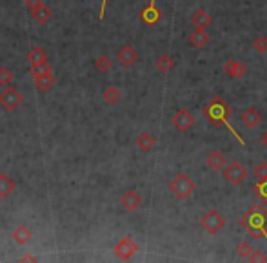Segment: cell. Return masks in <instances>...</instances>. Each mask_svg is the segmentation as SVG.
<instances>
[{"label":"cell","instance_id":"6da1fadb","mask_svg":"<svg viewBox=\"0 0 267 263\" xmlns=\"http://www.w3.org/2000/svg\"><path fill=\"white\" fill-rule=\"evenodd\" d=\"M202 115H204V119H207V123H209L211 126H215V128L227 126V128L231 130V134L235 135L236 139L244 145V139L238 137V134H236L235 130H233V126L229 124V119H231V115H233V110H231V106L224 101V99H222V97H213V99H211V101L202 108Z\"/></svg>","mask_w":267,"mask_h":263},{"label":"cell","instance_id":"ac0fdd59","mask_svg":"<svg viewBox=\"0 0 267 263\" xmlns=\"http://www.w3.org/2000/svg\"><path fill=\"white\" fill-rule=\"evenodd\" d=\"M211 22H213V16L205 9H196V11H193V15H191V24H193L194 27H207Z\"/></svg>","mask_w":267,"mask_h":263},{"label":"cell","instance_id":"1f68e13d","mask_svg":"<svg viewBox=\"0 0 267 263\" xmlns=\"http://www.w3.org/2000/svg\"><path fill=\"white\" fill-rule=\"evenodd\" d=\"M249 260H251V262H255V263H262V262H267V256L264 253H260V251H255Z\"/></svg>","mask_w":267,"mask_h":263},{"label":"cell","instance_id":"d6a6232c","mask_svg":"<svg viewBox=\"0 0 267 263\" xmlns=\"http://www.w3.org/2000/svg\"><path fill=\"white\" fill-rule=\"evenodd\" d=\"M24 2H26L27 9H29V11L35 9V7H38L40 4H44V0H24Z\"/></svg>","mask_w":267,"mask_h":263},{"label":"cell","instance_id":"5b68a950","mask_svg":"<svg viewBox=\"0 0 267 263\" xmlns=\"http://www.w3.org/2000/svg\"><path fill=\"white\" fill-rule=\"evenodd\" d=\"M22 102H24V95L16 88L4 86V90L0 91V106L4 108L5 112H15Z\"/></svg>","mask_w":267,"mask_h":263},{"label":"cell","instance_id":"d590c367","mask_svg":"<svg viewBox=\"0 0 267 263\" xmlns=\"http://www.w3.org/2000/svg\"><path fill=\"white\" fill-rule=\"evenodd\" d=\"M260 141H262V145L267 148V130H266V132H264V134H262V137H260Z\"/></svg>","mask_w":267,"mask_h":263},{"label":"cell","instance_id":"ba28073f","mask_svg":"<svg viewBox=\"0 0 267 263\" xmlns=\"http://www.w3.org/2000/svg\"><path fill=\"white\" fill-rule=\"evenodd\" d=\"M222 70L227 77L231 79H244L247 75V66L240 60H235V59H229L225 60L224 66H222Z\"/></svg>","mask_w":267,"mask_h":263},{"label":"cell","instance_id":"836d02e7","mask_svg":"<svg viewBox=\"0 0 267 263\" xmlns=\"http://www.w3.org/2000/svg\"><path fill=\"white\" fill-rule=\"evenodd\" d=\"M109 0H102V9H100V18H104V13H105V4H107Z\"/></svg>","mask_w":267,"mask_h":263},{"label":"cell","instance_id":"7c38bea8","mask_svg":"<svg viewBox=\"0 0 267 263\" xmlns=\"http://www.w3.org/2000/svg\"><path fill=\"white\" fill-rule=\"evenodd\" d=\"M120 203L127 212H135V210H138L142 207V196L131 188V190H126V192H124Z\"/></svg>","mask_w":267,"mask_h":263},{"label":"cell","instance_id":"5bb4252c","mask_svg":"<svg viewBox=\"0 0 267 263\" xmlns=\"http://www.w3.org/2000/svg\"><path fill=\"white\" fill-rule=\"evenodd\" d=\"M209 38H211V37H209V33L205 31V27H196L194 31L189 33L187 42H189V46H193V48L202 49L204 46H207Z\"/></svg>","mask_w":267,"mask_h":263},{"label":"cell","instance_id":"277c9868","mask_svg":"<svg viewBox=\"0 0 267 263\" xmlns=\"http://www.w3.org/2000/svg\"><path fill=\"white\" fill-rule=\"evenodd\" d=\"M200 227H202L207 234L215 236V234H218V232L225 227V218L218 212V210L211 209L200 218Z\"/></svg>","mask_w":267,"mask_h":263},{"label":"cell","instance_id":"cb8c5ba5","mask_svg":"<svg viewBox=\"0 0 267 263\" xmlns=\"http://www.w3.org/2000/svg\"><path fill=\"white\" fill-rule=\"evenodd\" d=\"M102 97H104L105 104L113 106V104H116V102L120 101V90L115 86H107V88H104V91H102Z\"/></svg>","mask_w":267,"mask_h":263},{"label":"cell","instance_id":"8fae6325","mask_svg":"<svg viewBox=\"0 0 267 263\" xmlns=\"http://www.w3.org/2000/svg\"><path fill=\"white\" fill-rule=\"evenodd\" d=\"M140 16L146 26H149V27L157 26L158 22H160V11H158V7H157V0H149V5L142 9Z\"/></svg>","mask_w":267,"mask_h":263},{"label":"cell","instance_id":"484cf974","mask_svg":"<svg viewBox=\"0 0 267 263\" xmlns=\"http://www.w3.org/2000/svg\"><path fill=\"white\" fill-rule=\"evenodd\" d=\"M93 64L98 71H107V70H111V68H113V60H111L107 55H100V57H96V59H94Z\"/></svg>","mask_w":267,"mask_h":263},{"label":"cell","instance_id":"ffe728a7","mask_svg":"<svg viewBox=\"0 0 267 263\" xmlns=\"http://www.w3.org/2000/svg\"><path fill=\"white\" fill-rule=\"evenodd\" d=\"M15 181L5 174H0V199H7L11 194L15 192Z\"/></svg>","mask_w":267,"mask_h":263},{"label":"cell","instance_id":"4316f807","mask_svg":"<svg viewBox=\"0 0 267 263\" xmlns=\"http://www.w3.org/2000/svg\"><path fill=\"white\" fill-rule=\"evenodd\" d=\"M253 253H255V249L251 247L249 242H242L240 245L236 247V254H238L242 260H249L253 256Z\"/></svg>","mask_w":267,"mask_h":263},{"label":"cell","instance_id":"3957f363","mask_svg":"<svg viewBox=\"0 0 267 263\" xmlns=\"http://www.w3.org/2000/svg\"><path fill=\"white\" fill-rule=\"evenodd\" d=\"M194 188H196V185L193 183V179L183 172L177 174V176L169 181V190H171V194H173L177 199H180V201L191 198L194 192Z\"/></svg>","mask_w":267,"mask_h":263},{"label":"cell","instance_id":"4dcf8cb0","mask_svg":"<svg viewBox=\"0 0 267 263\" xmlns=\"http://www.w3.org/2000/svg\"><path fill=\"white\" fill-rule=\"evenodd\" d=\"M255 177H257L258 181L267 179V163H258L257 167H255Z\"/></svg>","mask_w":267,"mask_h":263},{"label":"cell","instance_id":"d4e9b609","mask_svg":"<svg viewBox=\"0 0 267 263\" xmlns=\"http://www.w3.org/2000/svg\"><path fill=\"white\" fill-rule=\"evenodd\" d=\"M253 192L257 194V198L260 199L264 205H267V179L258 181L257 185H253Z\"/></svg>","mask_w":267,"mask_h":263},{"label":"cell","instance_id":"d6986e66","mask_svg":"<svg viewBox=\"0 0 267 263\" xmlns=\"http://www.w3.org/2000/svg\"><path fill=\"white\" fill-rule=\"evenodd\" d=\"M29 15H31L33 20L38 22V24H46V22L53 16V11L49 9L46 4H40L38 7H35V9L29 11Z\"/></svg>","mask_w":267,"mask_h":263},{"label":"cell","instance_id":"30bf717a","mask_svg":"<svg viewBox=\"0 0 267 263\" xmlns=\"http://www.w3.org/2000/svg\"><path fill=\"white\" fill-rule=\"evenodd\" d=\"M240 121H242V124H244L246 128L253 130V128H257L258 124L262 123V113L258 112L255 106H249V108H246V110L240 113Z\"/></svg>","mask_w":267,"mask_h":263},{"label":"cell","instance_id":"2e32d148","mask_svg":"<svg viewBox=\"0 0 267 263\" xmlns=\"http://www.w3.org/2000/svg\"><path fill=\"white\" fill-rule=\"evenodd\" d=\"M207 165H209V168H213V170H224V167L227 165V157H225V154H222L220 150H211L209 154H207Z\"/></svg>","mask_w":267,"mask_h":263},{"label":"cell","instance_id":"7402d4cb","mask_svg":"<svg viewBox=\"0 0 267 263\" xmlns=\"http://www.w3.org/2000/svg\"><path fill=\"white\" fill-rule=\"evenodd\" d=\"M26 60H27V62H29L31 66L40 64V62H46V60H47V53L44 51L42 48H40V46H35V48L29 49V53H27Z\"/></svg>","mask_w":267,"mask_h":263},{"label":"cell","instance_id":"603a6c76","mask_svg":"<svg viewBox=\"0 0 267 263\" xmlns=\"http://www.w3.org/2000/svg\"><path fill=\"white\" fill-rule=\"evenodd\" d=\"M175 66V60L169 57V55H160L157 60V71L160 75H168L169 71L173 70Z\"/></svg>","mask_w":267,"mask_h":263},{"label":"cell","instance_id":"e575fe53","mask_svg":"<svg viewBox=\"0 0 267 263\" xmlns=\"http://www.w3.org/2000/svg\"><path fill=\"white\" fill-rule=\"evenodd\" d=\"M37 256H24V258H22V262H37Z\"/></svg>","mask_w":267,"mask_h":263},{"label":"cell","instance_id":"9a60e30c","mask_svg":"<svg viewBox=\"0 0 267 263\" xmlns=\"http://www.w3.org/2000/svg\"><path fill=\"white\" fill-rule=\"evenodd\" d=\"M33 82H35L38 91H51L55 88V84H57V79L53 75V71H47L44 75L33 77Z\"/></svg>","mask_w":267,"mask_h":263},{"label":"cell","instance_id":"83f0119b","mask_svg":"<svg viewBox=\"0 0 267 263\" xmlns=\"http://www.w3.org/2000/svg\"><path fill=\"white\" fill-rule=\"evenodd\" d=\"M47 71H53V66L46 60V62H40V64L31 66L29 73H31V77H38V75H44V73H47Z\"/></svg>","mask_w":267,"mask_h":263},{"label":"cell","instance_id":"f1b7e54d","mask_svg":"<svg viewBox=\"0 0 267 263\" xmlns=\"http://www.w3.org/2000/svg\"><path fill=\"white\" fill-rule=\"evenodd\" d=\"M15 81V75L13 71L7 70V68H0V86H11V82Z\"/></svg>","mask_w":267,"mask_h":263},{"label":"cell","instance_id":"44dd1931","mask_svg":"<svg viewBox=\"0 0 267 263\" xmlns=\"http://www.w3.org/2000/svg\"><path fill=\"white\" fill-rule=\"evenodd\" d=\"M155 145H157V139L151 134H147V132H144V134L136 137V146H138L140 152H151L155 148Z\"/></svg>","mask_w":267,"mask_h":263},{"label":"cell","instance_id":"4fadbf2b","mask_svg":"<svg viewBox=\"0 0 267 263\" xmlns=\"http://www.w3.org/2000/svg\"><path fill=\"white\" fill-rule=\"evenodd\" d=\"M116 60H118L120 66H124V68H131L136 60H138V53H136L129 44H126V46H122V48L116 51Z\"/></svg>","mask_w":267,"mask_h":263},{"label":"cell","instance_id":"8992f818","mask_svg":"<svg viewBox=\"0 0 267 263\" xmlns=\"http://www.w3.org/2000/svg\"><path fill=\"white\" fill-rule=\"evenodd\" d=\"M224 177L233 185H242V183L247 179V168L238 161H233L229 165H225L224 170H222Z\"/></svg>","mask_w":267,"mask_h":263},{"label":"cell","instance_id":"52a82bcc","mask_svg":"<svg viewBox=\"0 0 267 263\" xmlns=\"http://www.w3.org/2000/svg\"><path fill=\"white\" fill-rule=\"evenodd\" d=\"M113 251H115V254L118 258L127 262V260H131L133 254L138 251V245H136V242L133 240V236H124L120 242L116 243Z\"/></svg>","mask_w":267,"mask_h":263},{"label":"cell","instance_id":"e0dca14e","mask_svg":"<svg viewBox=\"0 0 267 263\" xmlns=\"http://www.w3.org/2000/svg\"><path fill=\"white\" fill-rule=\"evenodd\" d=\"M13 240H15V243H18V245H27V243L33 240V232L29 231V227L26 225H18L13 231Z\"/></svg>","mask_w":267,"mask_h":263},{"label":"cell","instance_id":"7a4b0ae2","mask_svg":"<svg viewBox=\"0 0 267 263\" xmlns=\"http://www.w3.org/2000/svg\"><path fill=\"white\" fill-rule=\"evenodd\" d=\"M240 227L246 229L255 240L267 238V209L262 205H253L240 218Z\"/></svg>","mask_w":267,"mask_h":263},{"label":"cell","instance_id":"9c48e42d","mask_svg":"<svg viewBox=\"0 0 267 263\" xmlns=\"http://www.w3.org/2000/svg\"><path fill=\"white\" fill-rule=\"evenodd\" d=\"M171 123H173V126L178 132H187L194 126V117L187 110H178V112H175Z\"/></svg>","mask_w":267,"mask_h":263},{"label":"cell","instance_id":"f546056e","mask_svg":"<svg viewBox=\"0 0 267 263\" xmlns=\"http://www.w3.org/2000/svg\"><path fill=\"white\" fill-rule=\"evenodd\" d=\"M253 49L258 51V53H266L267 51V37H257L253 40Z\"/></svg>","mask_w":267,"mask_h":263}]
</instances>
